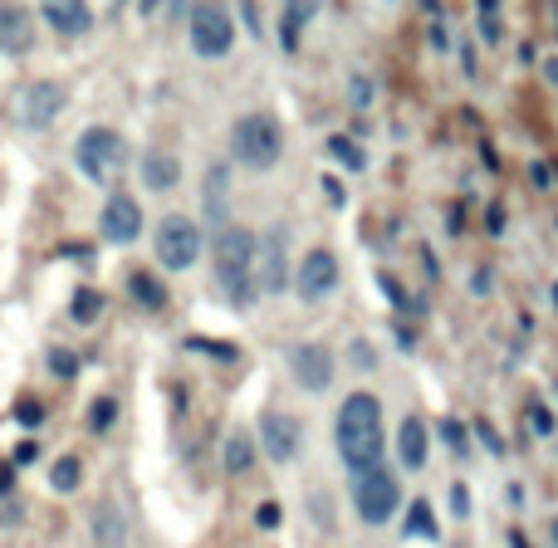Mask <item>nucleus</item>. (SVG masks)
<instances>
[{
	"instance_id": "1",
	"label": "nucleus",
	"mask_w": 558,
	"mask_h": 548,
	"mask_svg": "<svg viewBox=\"0 0 558 548\" xmlns=\"http://www.w3.org/2000/svg\"><path fill=\"white\" fill-rule=\"evenodd\" d=\"M338 456L353 475L382 465V402L372 392H353L338 407Z\"/></svg>"
},
{
	"instance_id": "2",
	"label": "nucleus",
	"mask_w": 558,
	"mask_h": 548,
	"mask_svg": "<svg viewBox=\"0 0 558 548\" xmlns=\"http://www.w3.org/2000/svg\"><path fill=\"white\" fill-rule=\"evenodd\" d=\"M216 284L231 294L235 309H250V299H255V289H260V279H255V235L240 226H226L216 235Z\"/></svg>"
},
{
	"instance_id": "3",
	"label": "nucleus",
	"mask_w": 558,
	"mask_h": 548,
	"mask_svg": "<svg viewBox=\"0 0 558 548\" xmlns=\"http://www.w3.org/2000/svg\"><path fill=\"white\" fill-rule=\"evenodd\" d=\"M231 152H235L240 167L270 172L279 162V152H284V133H279V123L270 113H245V118L231 128Z\"/></svg>"
},
{
	"instance_id": "4",
	"label": "nucleus",
	"mask_w": 558,
	"mask_h": 548,
	"mask_svg": "<svg viewBox=\"0 0 558 548\" xmlns=\"http://www.w3.org/2000/svg\"><path fill=\"white\" fill-rule=\"evenodd\" d=\"M74 157H79L84 177L98 186H118V177L128 172V142L113 133V128H89V133L79 137Z\"/></svg>"
},
{
	"instance_id": "5",
	"label": "nucleus",
	"mask_w": 558,
	"mask_h": 548,
	"mask_svg": "<svg viewBox=\"0 0 558 548\" xmlns=\"http://www.w3.org/2000/svg\"><path fill=\"white\" fill-rule=\"evenodd\" d=\"M231 40H235L231 10L221 0H196L191 5V49L201 59H221V54H231Z\"/></svg>"
},
{
	"instance_id": "6",
	"label": "nucleus",
	"mask_w": 558,
	"mask_h": 548,
	"mask_svg": "<svg viewBox=\"0 0 558 548\" xmlns=\"http://www.w3.org/2000/svg\"><path fill=\"white\" fill-rule=\"evenodd\" d=\"M152 245H157V265L162 270H191L196 255H201V226L191 216H162Z\"/></svg>"
},
{
	"instance_id": "7",
	"label": "nucleus",
	"mask_w": 558,
	"mask_h": 548,
	"mask_svg": "<svg viewBox=\"0 0 558 548\" xmlns=\"http://www.w3.org/2000/svg\"><path fill=\"white\" fill-rule=\"evenodd\" d=\"M353 504H358V514L368 519V524H387L392 514H397V504H402V485H397V475L392 470H382V465H372L358 475V485H353Z\"/></svg>"
},
{
	"instance_id": "8",
	"label": "nucleus",
	"mask_w": 558,
	"mask_h": 548,
	"mask_svg": "<svg viewBox=\"0 0 558 548\" xmlns=\"http://www.w3.org/2000/svg\"><path fill=\"white\" fill-rule=\"evenodd\" d=\"M64 108H69V89H64V84L40 79V84H30V89L20 93V123H25V128H49Z\"/></svg>"
},
{
	"instance_id": "9",
	"label": "nucleus",
	"mask_w": 558,
	"mask_h": 548,
	"mask_svg": "<svg viewBox=\"0 0 558 548\" xmlns=\"http://www.w3.org/2000/svg\"><path fill=\"white\" fill-rule=\"evenodd\" d=\"M333 284H338V260H333L328 250H309V255H304V265L294 270V289H299V299H304V304H314V299L333 294Z\"/></svg>"
},
{
	"instance_id": "10",
	"label": "nucleus",
	"mask_w": 558,
	"mask_h": 548,
	"mask_svg": "<svg viewBox=\"0 0 558 548\" xmlns=\"http://www.w3.org/2000/svg\"><path fill=\"white\" fill-rule=\"evenodd\" d=\"M142 235V206L128 196V191H113L108 206H103V240L113 245H133Z\"/></svg>"
},
{
	"instance_id": "11",
	"label": "nucleus",
	"mask_w": 558,
	"mask_h": 548,
	"mask_svg": "<svg viewBox=\"0 0 558 548\" xmlns=\"http://www.w3.org/2000/svg\"><path fill=\"white\" fill-rule=\"evenodd\" d=\"M289 367H294L299 387H309V392H324L328 382H333V358H328V348H319V343H299L289 353Z\"/></svg>"
},
{
	"instance_id": "12",
	"label": "nucleus",
	"mask_w": 558,
	"mask_h": 548,
	"mask_svg": "<svg viewBox=\"0 0 558 548\" xmlns=\"http://www.w3.org/2000/svg\"><path fill=\"white\" fill-rule=\"evenodd\" d=\"M40 10H45L49 25H54L59 35H69V40H79V35L93 30V10L84 0H40Z\"/></svg>"
},
{
	"instance_id": "13",
	"label": "nucleus",
	"mask_w": 558,
	"mask_h": 548,
	"mask_svg": "<svg viewBox=\"0 0 558 548\" xmlns=\"http://www.w3.org/2000/svg\"><path fill=\"white\" fill-rule=\"evenodd\" d=\"M260 441H265L270 460H294V451H299V421L284 416V411H270L260 421Z\"/></svg>"
},
{
	"instance_id": "14",
	"label": "nucleus",
	"mask_w": 558,
	"mask_h": 548,
	"mask_svg": "<svg viewBox=\"0 0 558 548\" xmlns=\"http://www.w3.org/2000/svg\"><path fill=\"white\" fill-rule=\"evenodd\" d=\"M35 35V20L20 5H0V54H20Z\"/></svg>"
},
{
	"instance_id": "15",
	"label": "nucleus",
	"mask_w": 558,
	"mask_h": 548,
	"mask_svg": "<svg viewBox=\"0 0 558 548\" xmlns=\"http://www.w3.org/2000/svg\"><path fill=\"white\" fill-rule=\"evenodd\" d=\"M260 250H265V265H260V289H265V294H279V289L289 284V270H284V230H279V226L270 230Z\"/></svg>"
},
{
	"instance_id": "16",
	"label": "nucleus",
	"mask_w": 558,
	"mask_h": 548,
	"mask_svg": "<svg viewBox=\"0 0 558 548\" xmlns=\"http://www.w3.org/2000/svg\"><path fill=\"white\" fill-rule=\"evenodd\" d=\"M397 456H402L407 470H421V465H426V421H417V416L402 421V431H397Z\"/></svg>"
},
{
	"instance_id": "17",
	"label": "nucleus",
	"mask_w": 558,
	"mask_h": 548,
	"mask_svg": "<svg viewBox=\"0 0 558 548\" xmlns=\"http://www.w3.org/2000/svg\"><path fill=\"white\" fill-rule=\"evenodd\" d=\"M182 177V162L172 157V152H147V162H142V182L152 186V191H172Z\"/></svg>"
},
{
	"instance_id": "18",
	"label": "nucleus",
	"mask_w": 558,
	"mask_h": 548,
	"mask_svg": "<svg viewBox=\"0 0 558 548\" xmlns=\"http://www.w3.org/2000/svg\"><path fill=\"white\" fill-rule=\"evenodd\" d=\"M226 191H231V167H211L206 172V216L226 230Z\"/></svg>"
},
{
	"instance_id": "19",
	"label": "nucleus",
	"mask_w": 558,
	"mask_h": 548,
	"mask_svg": "<svg viewBox=\"0 0 558 548\" xmlns=\"http://www.w3.org/2000/svg\"><path fill=\"white\" fill-rule=\"evenodd\" d=\"M128 289H133V299H138L142 309H167V289H162V284H157L147 270L128 274Z\"/></svg>"
},
{
	"instance_id": "20",
	"label": "nucleus",
	"mask_w": 558,
	"mask_h": 548,
	"mask_svg": "<svg viewBox=\"0 0 558 548\" xmlns=\"http://www.w3.org/2000/svg\"><path fill=\"white\" fill-rule=\"evenodd\" d=\"M250 460H255L250 436H245V431H235L231 441H226V470H231V475H245V470H250Z\"/></svg>"
},
{
	"instance_id": "21",
	"label": "nucleus",
	"mask_w": 558,
	"mask_h": 548,
	"mask_svg": "<svg viewBox=\"0 0 558 548\" xmlns=\"http://www.w3.org/2000/svg\"><path fill=\"white\" fill-rule=\"evenodd\" d=\"M79 475H84V470H79V460L64 456V460H54V470H49V485H54L59 495H69V490L79 485Z\"/></svg>"
},
{
	"instance_id": "22",
	"label": "nucleus",
	"mask_w": 558,
	"mask_h": 548,
	"mask_svg": "<svg viewBox=\"0 0 558 548\" xmlns=\"http://www.w3.org/2000/svg\"><path fill=\"white\" fill-rule=\"evenodd\" d=\"M98 309H103V294H98V289H79L69 314H74L79 323H93V319H98Z\"/></svg>"
},
{
	"instance_id": "23",
	"label": "nucleus",
	"mask_w": 558,
	"mask_h": 548,
	"mask_svg": "<svg viewBox=\"0 0 558 548\" xmlns=\"http://www.w3.org/2000/svg\"><path fill=\"white\" fill-rule=\"evenodd\" d=\"M407 534H417V539H431V534H436V519H431L426 500H417L407 509Z\"/></svg>"
},
{
	"instance_id": "24",
	"label": "nucleus",
	"mask_w": 558,
	"mask_h": 548,
	"mask_svg": "<svg viewBox=\"0 0 558 548\" xmlns=\"http://www.w3.org/2000/svg\"><path fill=\"white\" fill-rule=\"evenodd\" d=\"M328 152H333V162H343L348 172H363V152H358L348 137H328Z\"/></svg>"
},
{
	"instance_id": "25",
	"label": "nucleus",
	"mask_w": 558,
	"mask_h": 548,
	"mask_svg": "<svg viewBox=\"0 0 558 548\" xmlns=\"http://www.w3.org/2000/svg\"><path fill=\"white\" fill-rule=\"evenodd\" d=\"M113 416H118L113 397H98V402H93V411H89V426H93V431H108V426H113Z\"/></svg>"
},
{
	"instance_id": "26",
	"label": "nucleus",
	"mask_w": 558,
	"mask_h": 548,
	"mask_svg": "<svg viewBox=\"0 0 558 548\" xmlns=\"http://www.w3.org/2000/svg\"><path fill=\"white\" fill-rule=\"evenodd\" d=\"M15 416H20L25 426H40V421H45V407H40V402H20V411H15Z\"/></svg>"
},
{
	"instance_id": "27",
	"label": "nucleus",
	"mask_w": 558,
	"mask_h": 548,
	"mask_svg": "<svg viewBox=\"0 0 558 548\" xmlns=\"http://www.w3.org/2000/svg\"><path fill=\"white\" fill-rule=\"evenodd\" d=\"M49 367H54L59 377H74V372H79V363H74L69 353H49Z\"/></svg>"
},
{
	"instance_id": "28",
	"label": "nucleus",
	"mask_w": 558,
	"mask_h": 548,
	"mask_svg": "<svg viewBox=\"0 0 558 548\" xmlns=\"http://www.w3.org/2000/svg\"><path fill=\"white\" fill-rule=\"evenodd\" d=\"M186 348H206V353H216V358H235V348H226V343H206V338H191Z\"/></svg>"
},
{
	"instance_id": "29",
	"label": "nucleus",
	"mask_w": 558,
	"mask_h": 548,
	"mask_svg": "<svg viewBox=\"0 0 558 548\" xmlns=\"http://www.w3.org/2000/svg\"><path fill=\"white\" fill-rule=\"evenodd\" d=\"M446 441H451V451H456V456H465V431L456 426V421H446Z\"/></svg>"
},
{
	"instance_id": "30",
	"label": "nucleus",
	"mask_w": 558,
	"mask_h": 548,
	"mask_svg": "<svg viewBox=\"0 0 558 548\" xmlns=\"http://www.w3.org/2000/svg\"><path fill=\"white\" fill-rule=\"evenodd\" d=\"M279 524V509L275 504H260V529H275Z\"/></svg>"
},
{
	"instance_id": "31",
	"label": "nucleus",
	"mask_w": 558,
	"mask_h": 548,
	"mask_svg": "<svg viewBox=\"0 0 558 548\" xmlns=\"http://www.w3.org/2000/svg\"><path fill=\"white\" fill-rule=\"evenodd\" d=\"M451 509H456V514H465V509H470V500H465V485H456V490H451Z\"/></svg>"
},
{
	"instance_id": "32",
	"label": "nucleus",
	"mask_w": 558,
	"mask_h": 548,
	"mask_svg": "<svg viewBox=\"0 0 558 548\" xmlns=\"http://www.w3.org/2000/svg\"><path fill=\"white\" fill-rule=\"evenodd\" d=\"M534 426H539V431H554V421H549V411L544 407H534Z\"/></svg>"
},
{
	"instance_id": "33",
	"label": "nucleus",
	"mask_w": 558,
	"mask_h": 548,
	"mask_svg": "<svg viewBox=\"0 0 558 548\" xmlns=\"http://www.w3.org/2000/svg\"><path fill=\"white\" fill-rule=\"evenodd\" d=\"M35 456H40V446H30V441H25V446L15 451V460H20V465H25V460H35Z\"/></svg>"
},
{
	"instance_id": "34",
	"label": "nucleus",
	"mask_w": 558,
	"mask_h": 548,
	"mask_svg": "<svg viewBox=\"0 0 558 548\" xmlns=\"http://www.w3.org/2000/svg\"><path fill=\"white\" fill-rule=\"evenodd\" d=\"M152 5H162V0H142V10H152ZM172 10H182V0H172Z\"/></svg>"
}]
</instances>
